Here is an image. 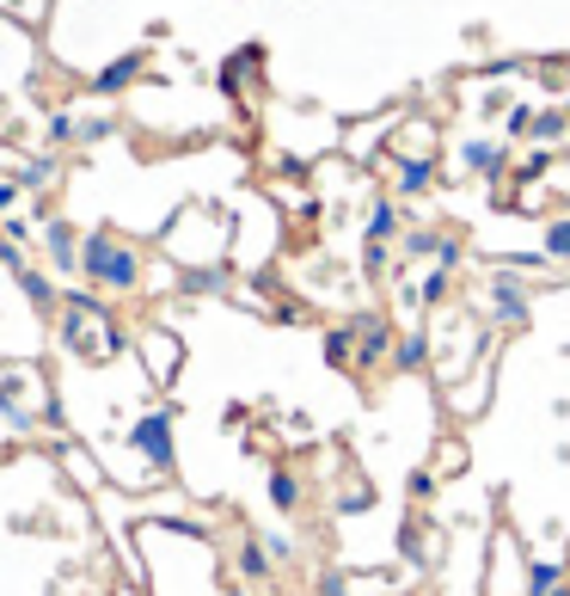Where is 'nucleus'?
I'll return each mask as SVG.
<instances>
[{
  "instance_id": "obj_23",
  "label": "nucleus",
  "mask_w": 570,
  "mask_h": 596,
  "mask_svg": "<svg viewBox=\"0 0 570 596\" xmlns=\"http://www.w3.org/2000/svg\"><path fill=\"white\" fill-rule=\"evenodd\" d=\"M435 247H442V234H435V228H405V234H399L405 259H435Z\"/></svg>"
},
{
  "instance_id": "obj_17",
  "label": "nucleus",
  "mask_w": 570,
  "mask_h": 596,
  "mask_svg": "<svg viewBox=\"0 0 570 596\" xmlns=\"http://www.w3.org/2000/svg\"><path fill=\"white\" fill-rule=\"evenodd\" d=\"M565 584H570V572L558 560H527V596H552Z\"/></svg>"
},
{
  "instance_id": "obj_28",
  "label": "nucleus",
  "mask_w": 570,
  "mask_h": 596,
  "mask_svg": "<svg viewBox=\"0 0 570 596\" xmlns=\"http://www.w3.org/2000/svg\"><path fill=\"white\" fill-rule=\"evenodd\" d=\"M461 259H466V240L442 234V247H435V271H461Z\"/></svg>"
},
{
  "instance_id": "obj_33",
  "label": "nucleus",
  "mask_w": 570,
  "mask_h": 596,
  "mask_svg": "<svg viewBox=\"0 0 570 596\" xmlns=\"http://www.w3.org/2000/svg\"><path fill=\"white\" fill-rule=\"evenodd\" d=\"M386 265H393V247H362V271L369 277H386Z\"/></svg>"
},
{
  "instance_id": "obj_2",
  "label": "nucleus",
  "mask_w": 570,
  "mask_h": 596,
  "mask_svg": "<svg viewBox=\"0 0 570 596\" xmlns=\"http://www.w3.org/2000/svg\"><path fill=\"white\" fill-rule=\"evenodd\" d=\"M0 412H7V424H13L19 437H25L37 419H49L56 400H49L44 369H0Z\"/></svg>"
},
{
  "instance_id": "obj_31",
  "label": "nucleus",
  "mask_w": 570,
  "mask_h": 596,
  "mask_svg": "<svg viewBox=\"0 0 570 596\" xmlns=\"http://www.w3.org/2000/svg\"><path fill=\"white\" fill-rule=\"evenodd\" d=\"M62 461H68V473H74V480L98 486V468H93V456H80V449H62Z\"/></svg>"
},
{
  "instance_id": "obj_15",
  "label": "nucleus",
  "mask_w": 570,
  "mask_h": 596,
  "mask_svg": "<svg viewBox=\"0 0 570 596\" xmlns=\"http://www.w3.org/2000/svg\"><path fill=\"white\" fill-rule=\"evenodd\" d=\"M270 504H277L282 517H294V511L307 504V480L294 468H270Z\"/></svg>"
},
{
  "instance_id": "obj_22",
  "label": "nucleus",
  "mask_w": 570,
  "mask_h": 596,
  "mask_svg": "<svg viewBox=\"0 0 570 596\" xmlns=\"http://www.w3.org/2000/svg\"><path fill=\"white\" fill-rule=\"evenodd\" d=\"M565 129H570V117L558 105L534 111V141H539V148H558V141H565Z\"/></svg>"
},
{
  "instance_id": "obj_25",
  "label": "nucleus",
  "mask_w": 570,
  "mask_h": 596,
  "mask_svg": "<svg viewBox=\"0 0 570 596\" xmlns=\"http://www.w3.org/2000/svg\"><path fill=\"white\" fill-rule=\"evenodd\" d=\"M68 141H80V117L74 111H56L49 117V148H68Z\"/></svg>"
},
{
  "instance_id": "obj_18",
  "label": "nucleus",
  "mask_w": 570,
  "mask_h": 596,
  "mask_svg": "<svg viewBox=\"0 0 570 596\" xmlns=\"http://www.w3.org/2000/svg\"><path fill=\"white\" fill-rule=\"evenodd\" d=\"M539 259H546V265H570V216L546 221V234H539Z\"/></svg>"
},
{
  "instance_id": "obj_1",
  "label": "nucleus",
  "mask_w": 570,
  "mask_h": 596,
  "mask_svg": "<svg viewBox=\"0 0 570 596\" xmlns=\"http://www.w3.org/2000/svg\"><path fill=\"white\" fill-rule=\"evenodd\" d=\"M80 277L105 289V296H141V277H148V259H141L136 240L110 234V228H93L86 247H80Z\"/></svg>"
},
{
  "instance_id": "obj_9",
  "label": "nucleus",
  "mask_w": 570,
  "mask_h": 596,
  "mask_svg": "<svg viewBox=\"0 0 570 596\" xmlns=\"http://www.w3.org/2000/svg\"><path fill=\"white\" fill-rule=\"evenodd\" d=\"M435 160L430 154H393V197H430Z\"/></svg>"
},
{
  "instance_id": "obj_24",
  "label": "nucleus",
  "mask_w": 570,
  "mask_h": 596,
  "mask_svg": "<svg viewBox=\"0 0 570 596\" xmlns=\"http://www.w3.org/2000/svg\"><path fill=\"white\" fill-rule=\"evenodd\" d=\"M447 296H454V271H430L423 277V308H447Z\"/></svg>"
},
{
  "instance_id": "obj_27",
  "label": "nucleus",
  "mask_w": 570,
  "mask_h": 596,
  "mask_svg": "<svg viewBox=\"0 0 570 596\" xmlns=\"http://www.w3.org/2000/svg\"><path fill=\"white\" fill-rule=\"evenodd\" d=\"M461 468H466V443L447 437L442 449H435V473H461Z\"/></svg>"
},
{
  "instance_id": "obj_32",
  "label": "nucleus",
  "mask_w": 570,
  "mask_h": 596,
  "mask_svg": "<svg viewBox=\"0 0 570 596\" xmlns=\"http://www.w3.org/2000/svg\"><path fill=\"white\" fill-rule=\"evenodd\" d=\"M0 265L13 271V277H25V271H32L25 265V240H0Z\"/></svg>"
},
{
  "instance_id": "obj_3",
  "label": "nucleus",
  "mask_w": 570,
  "mask_h": 596,
  "mask_svg": "<svg viewBox=\"0 0 570 596\" xmlns=\"http://www.w3.org/2000/svg\"><path fill=\"white\" fill-rule=\"evenodd\" d=\"M485 308H491L497 326L522 332L527 320H534V283H527L515 265H497V271H491V283H485Z\"/></svg>"
},
{
  "instance_id": "obj_19",
  "label": "nucleus",
  "mask_w": 570,
  "mask_h": 596,
  "mask_svg": "<svg viewBox=\"0 0 570 596\" xmlns=\"http://www.w3.org/2000/svg\"><path fill=\"white\" fill-rule=\"evenodd\" d=\"M19 289H25V301H32V308H62V289H56V277H49V271H25V277H19Z\"/></svg>"
},
{
  "instance_id": "obj_37",
  "label": "nucleus",
  "mask_w": 570,
  "mask_h": 596,
  "mask_svg": "<svg viewBox=\"0 0 570 596\" xmlns=\"http://www.w3.org/2000/svg\"><path fill=\"white\" fill-rule=\"evenodd\" d=\"M19 197H25V185H19V179H0V216H7V209H13Z\"/></svg>"
},
{
  "instance_id": "obj_39",
  "label": "nucleus",
  "mask_w": 570,
  "mask_h": 596,
  "mask_svg": "<svg viewBox=\"0 0 570 596\" xmlns=\"http://www.w3.org/2000/svg\"><path fill=\"white\" fill-rule=\"evenodd\" d=\"M552 596H570V584H565V591H552Z\"/></svg>"
},
{
  "instance_id": "obj_12",
  "label": "nucleus",
  "mask_w": 570,
  "mask_h": 596,
  "mask_svg": "<svg viewBox=\"0 0 570 596\" xmlns=\"http://www.w3.org/2000/svg\"><path fill=\"white\" fill-rule=\"evenodd\" d=\"M264 74V44H246L233 49L228 62H221V93H246V80Z\"/></svg>"
},
{
  "instance_id": "obj_29",
  "label": "nucleus",
  "mask_w": 570,
  "mask_h": 596,
  "mask_svg": "<svg viewBox=\"0 0 570 596\" xmlns=\"http://www.w3.org/2000/svg\"><path fill=\"white\" fill-rule=\"evenodd\" d=\"M369 504H374V486H362V480H350V486L338 492V511H344V517H350V511H369Z\"/></svg>"
},
{
  "instance_id": "obj_5",
  "label": "nucleus",
  "mask_w": 570,
  "mask_h": 596,
  "mask_svg": "<svg viewBox=\"0 0 570 596\" xmlns=\"http://www.w3.org/2000/svg\"><path fill=\"white\" fill-rule=\"evenodd\" d=\"M37 240H44V259L56 271H80V247H86V234H80L74 221L44 216V221H37Z\"/></svg>"
},
{
  "instance_id": "obj_26",
  "label": "nucleus",
  "mask_w": 570,
  "mask_h": 596,
  "mask_svg": "<svg viewBox=\"0 0 570 596\" xmlns=\"http://www.w3.org/2000/svg\"><path fill=\"white\" fill-rule=\"evenodd\" d=\"M405 498H411V504H430L435 498V473L430 468H411V473H405Z\"/></svg>"
},
{
  "instance_id": "obj_35",
  "label": "nucleus",
  "mask_w": 570,
  "mask_h": 596,
  "mask_svg": "<svg viewBox=\"0 0 570 596\" xmlns=\"http://www.w3.org/2000/svg\"><path fill=\"white\" fill-rule=\"evenodd\" d=\"M110 129H117L110 117H80V141H105Z\"/></svg>"
},
{
  "instance_id": "obj_7",
  "label": "nucleus",
  "mask_w": 570,
  "mask_h": 596,
  "mask_svg": "<svg viewBox=\"0 0 570 596\" xmlns=\"http://www.w3.org/2000/svg\"><path fill=\"white\" fill-rule=\"evenodd\" d=\"M141 74H148V49H124L117 62H105V68L93 74V93H98V99H117V93H129Z\"/></svg>"
},
{
  "instance_id": "obj_6",
  "label": "nucleus",
  "mask_w": 570,
  "mask_h": 596,
  "mask_svg": "<svg viewBox=\"0 0 570 596\" xmlns=\"http://www.w3.org/2000/svg\"><path fill=\"white\" fill-rule=\"evenodd\" d=\"M461 167H466V173H478V179H491V185H503V173H509V141H491V136L461 141Z\"/></svg>"
},
{
  "instance_id": "obj_30",
  "label": "nucleus",
  "mask_w": 570,
  "mask_h": 596,
  "mask_svg": "<svg viewBox=\"0 0 570 596\" xmlns=\"http://www.w3.org/2000/svg\"><path fill=\"white\" fill-rule=\"evenodd\" d=\"M503 136H534V105H509Z\"/></svg>"
},
{
  "instance_id": "obj_36",
  "label": "nucleus",
  "mask_w": 570,
  "mask_h": 596,
  "mask_svg": "<svg viewBox=\"0 0 570 596\" xmlns=\"http://www.w3.org/2000/svg\"><path fill=\"white\" fill-rule=\"evenodd\" d=\"M264 548H270V560H294V535H264Z\"/></svg>"
},
{
  "instance_id": "obj_4",
  "label": "nucleus",
  "mask_w": 570,
  "mask_h": 596,
  "mask_svg": "<svg viewBox=\"0 0 570 596\" xmlns=\"http://www.w3.org/2000/svg\"><path fill=\"white\" fill-rule=\"evenodd\" d=\"M129 449H136L141 461L154 473H172V461H178V443H172V412L154 406V412H141L136 424H129Z\"/></svg>"
},
{
  "instance_id": "obj_16",
  "label": "nucleus",
  "mask_w": 570,
  "mask_h": 596,
  "mask_svg": "<svg viewBox=\"0 0 570 596\" xmlns=\"http://www.w3.org/2000/svg\"><path fill=\"white\" fill-rule=\"evenodd\" d=\"M178 289H185V296H221V289H228V265H197V271H178Z\"/></svg>"
},
{
  "instance_id": "obj_8",
  "label": "nucleus",
  "mask_w": 570,
  "mask_h": 596,
  "mask_svg": "<svg viewBox=\"0 0 570 596\" xmlns=\"http://www.w3.org/2000/svg\"><path fill=\"white\" fill-rule=\"evenodd\" d=\"M399 234H405L399 197H374V204H369V221H362V247H399Z\"/></svg>"
},
{
  "instance_id": "obj_21",
  "label": "nucleus",
  "mask_w": 570,
  "mask_h": 596,
  "mask_svg": "<svg viewBox=\"0 0 570 596\" xmlns=\"http://www.w3.org/2000/svg\"><path fill=\"white\" fill-rule=\"evenodd\" d=\"M325 363H331V369H356V332L350 326L325 332Z\"/></svg>"
},
{
  "instance_id": "obj_38",
  "label": "nucleus",
  "mask_w": 570,
  "mask_h": 596,
  "mask_svg": "<svg viewBox=\"0 0 570 596\" xmlns=\"http://www.w3.org/2000/svg\"><path fill=\"white\" fill-rule=\"evenodd\" d=\"M221 596H258V591H246V584H228V591H221Z\"/></svg>"
},
{
  "instance_id": "obj_14",
  "label": "nucleus",
  "mask_w": 570,
  "mask_h": 596,
  "mask_svg": "<svg viewBox=\"0 0 570 596\" xmlns=\"http://www.w3.org/2000/svg\"><path fill=\"white\" fill-rule=\"evenodd\" d=\"M141 357H148L154 381H172V369H178V339L172 332H141Z\"/></svg>"
},
{
  "instance_id": "obj_13",
  "label": "nucleus",
  "mask_w": 570,
  "mask_h": 596,
  "mask_svg": "<svg viewBox=\"0 0 570 596\" xmlns=\"http://www.w3.org/2000/svg\"><path fill=\"white\" fill-rule=\"evenodd\" d=\"M447 406L461 412V419H473V412H485V406H491V363H478V369H473V381H461V393L447 388Z\"/></svg>"
},
{
  "instance_id": "obj_34",
  "label": "nucleus",
  "mask_w": 570,
  "mask_h": 596,
  "mask_svg": "<svg viewBox=\"0 0 570 596\" xmlns=\"http://www.w3.org/2000/svg\"><path fill=\"white\" fill-rule=\"evenodd\" d=\"M313 596H356V591H350V578H344V572H319Z\"/></svg>"
},
{
  "instance_id": "obj_10",
  "label": "nucleus",
  "mask_w": 570,
  "mask_h": 596,
  "mask_svg": "<svg viewBox=\"0 0 570 596\" xmlns=\"http://www.w3.org/2000/svg\"><path fill=\"white\" fill-rule=\"evenodd\" d=\"M430 357H435V332L411 326V332H399V339H393V369H399V376L430 369Z\"/></svg>"
},
{
  "instance_id": "obj_11",
  "label": "nucleus",
  "mask_w": 570,
  "mask_h": 596,
  "mask_svg": "<svg viewBox=\"0 0 570 596\" xmlns=\"http://www.w3.org/2000/svg\"><path fill=\"white\" fill-rule=\"evenodd\" d=\"M233 572H240L246 584H270L277 560H270V548H264V535H240V548H233Z\"/></svg>"
},
{
  "instance_id": "obj_20",
  "label": "nucleus",
  "mask_w": 570,
  "mask_h": 596,
  "mask_svg": "<svg viewBox=\"0 0 570 596\" xmlns=\"http://www.w3.org/2000/svg\"><path fill=\"white\" fill-rule=\"evenodd\" d=\"M56 173H62V160H56V154H37V160H25V167H19V185H25V191H49V185H56Z\"/></svg>"
}]
</instances>
